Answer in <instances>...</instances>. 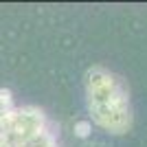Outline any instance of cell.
I'll list each match as a JSON object with an SVG mask.
<instances>
[{
	"label": "cell",
	"mask_w": 147,
	"mask_h": 147,
	"mask_svg": "<svg viewBox=\"0 0 147 147\" xmlns=\"http://www.w3.org/2000/svg\"><path fill=\"white\" fill-rule=\"evenodd\" d=\"M0 147H61L59 127L42 108L0 88Z\"/></svg>",
	"instance_id": "cell-1"
},
{
	"label": "cell",
	"mask_w": 147,
	"mask_h": 147,
	"mask_svg": "<svg viewBox=\"0 0 147 147\" xmlns=\"http://www.w3.org/2000/svg\"><path fill=\"white\" fill-rule=\"evenodd\" d=\"M84 81L92 121L110 134H127L132 129L134 114L125 81L103 66H90L84 75Z\"/></svg>",
	"instance_id": "cell-2"
},
{
	"label": "cell",
	"mask_w": 147,
	"mask_h": 147,
	"mask_svg": "<svg viewBox=\"0 0 147 147\" xmlns=\"http://www.w3.org/2000/svg\"><path fill=\"white\" fill-rule=\"evenodd\" d=\"M73 134H75V138H79V141L92 138V121L90 119H77V121L73 123Z\"/></svg>",
	"instance_id": "cell-3"
},
{
	"label": "cell",
	"mask_w": 147,
	"mask_h": 147,
	"mask_svg": "<svg viewBox=\"0 0 147 147\" xmlns=\"http://www.w3.org/2000/svg\"><path fill=\"white\" fill-rule=\"evenodd\" d=\"M88 147H103V145H99V143H92V145H88Z\"/></svg>",
	"instance_id": "cell-4"
}]
</instances>
